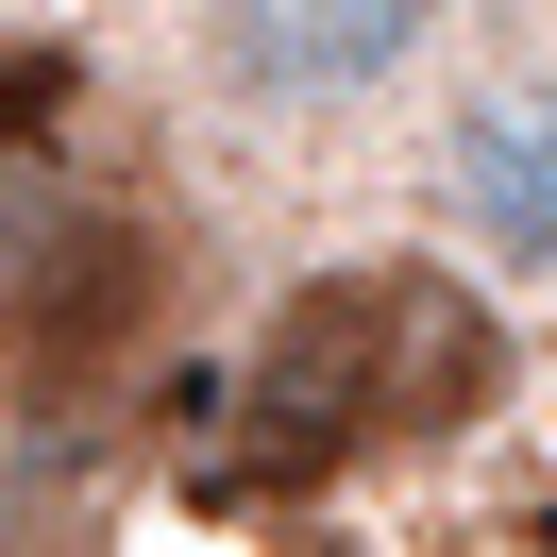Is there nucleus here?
Returning <instances> with one entry per match:
<instances>
[{"instance_id":"f257e3e1","label":"nucleus","mask_w":557,"mask_h":557,"mask_svg":"<svg viewBox=\"0 0 557 557\" xmlns=\"http://www.w3.org/2000/svg\"><path fill=\"white\" fill-rule=\"evenodd\" d=\"M456 0H203V85L237 119H287V136H338V119L406 102L440 69Z\"/></svg>"},{"instance_id":"f03ea898","label":"nucleus","mask_w":557,"mask_h":557,"mask_svg":"<svg viewBox=\"0 0 557 557\" xmlns=\"http://www.w3.org/2000/svg\"><path fill=\"white\" fill-rule=\"evenodd\" d=\"M440 220L490 287H541L557 305V69H490L440 119Z\"/></svg>"},{"instance_id":"7ed1b4c3","label":"nucleus","mask_w":557,"mask_h":557,"mask_svg":"<svg viewBox=\"0 0 557 557\" xmlns=\"http://www.w3.org/2000/svg\"><path fill=\"white\" fill-rule=\"evenodd\" d=\"M523 338L490 305V271H440V253H388V338H372V440H473L507 422Z\"/></svg>"},{"instance_id":"20e7f679","label":"nucleus","mask_w":557,"mask_h":557,"mask_svg":"<svg viewBox=\"0 0 557 557\" xmlns=\"http://www.w3.org/2000/svg\"><path fill=\"white\" fill-rule=\"evenodd\" d=\"M152 305H170V237H152V220H119V203H85L69 237H51L35 305L0 321V355H17L35 388H85V372H102V355L136 338Z\"/></svg>"},{"instance_id":"39448f33","label":"nucleus","mask_w":557,"mask_h":557,"mask_svg":"<svg viewBox=\"0 0 557 557\" xmlns=\"http://www.w3.org/2000/svg\"><path fill=\"white\" fill-rule=\"evenodd\" d=\"M85 119V35H0V152H51Z\"/></svg>"},{"instance_id":"423d86ee","label":"nucleus","mask_w":557,"mask_h":557,"mask_svg":"<svg viewBox=\"0 0 557 557\" xmlns=\"http://www.w3.org/2000/svg\"><path fill=\"white\" fill-rule=\"evenodd\" d=\"M69 186H51V152H0V321L35 305V271H51V237H69Z\"/></svg>"}]
</instances>
